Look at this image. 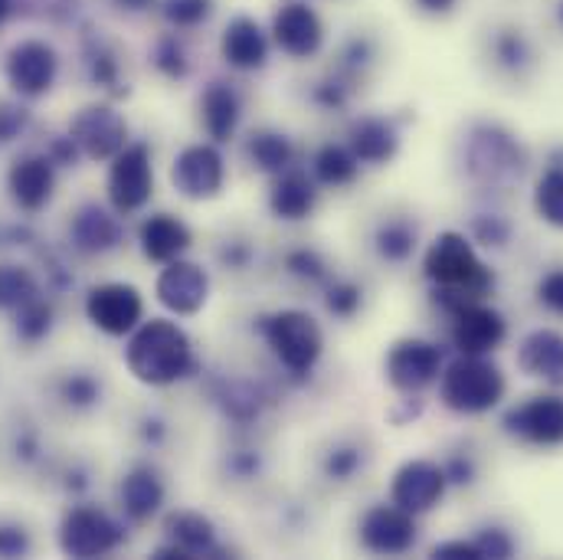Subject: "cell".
Segmentation results:
<instances>
[{
    "instance_id": "obj_1",
    "label": "cell",
    "mask_w": 563,
    "mask_h": 560,
    "mask_svg": "<svg viewBox=\"0 0 563 560\" xmlns=\"http://www.w3.org/2000/svg\"><path fill=\"white\" fill-rule=\"evenodd\" d=\"M422 276L432 282V301L445 315L465 301H482L495 285V273L478 260L475 243L459 230H445L429 243Z\"/></svg>"
},
{
    "instance_id": "obj_2",
    "label": "cell",
    "mask_w": 563,
    "mask_h": 560,
    "mask_svg": "<svg viewBox=\"0 0 563 560\" xmlns=\"http://www.w3.org/2000/svg\"><path fill=\"white\" fill-rule=\"evenodd\" d=\"M125 364L135 374V381L147 384V387H170V384L190 377L197 367L194 344H190L187 331L167 318L141 321L132 331Z\"/></svg>"
},
{
    "instance_id": "obj_3",
    "label": "cell",
    "mask_w": 563,
    "mask_h": 560,
    "mask_svg": "<svg viewBox=\"0 0 563 560\" xmlns=\"http://www.w3.org/2000/svg\"><path fill=\"white\" fill-rule=\"evenodd\" d=\"M528 171V151L505 125L478 122L465 139V174L485 190H508Z\"/></svg>"
},
{
    "instance_id": "obj_4",
    "label": "cell",
    "mask_w": 563,
    "mask_h": 560,
    "mask_svg": "<svg viewBox=\"0 0 563 560\" xmlns=\"http://www.w3.org/2000/svg\"><path fill=\"white\" fill-rule=\"evenodd\" d=\"M508 394L501 367L478 354H459L439 374V400L459 417H482L495 410Z\"/></svg>"
},
{
    "instance_id": "obj_5",
    "label": "cell",
    "mask_w": 563,
    "mask_h": 560,
    "mask_svg": "<svg viewBox=\"0 0 563 560\" xmlns=\"http://www.w3.org/2000/svg\"><path fill=\"white\" fill-rule=\"evenodd\" d=\"M256 325L273 358L288 371V377L295 381L311 377V371L318 367L324 354V331L314 321V315L301 308H279V311L263 315Z\"/></svg>"
},
{
    "instance_id": "obj_6",
    "label": "cell",
    "mask_w": 563,
    "mask_h": 560,
    "mask_svg": "<svg viewBox=\"0 0 563 560\" xmlns=\"http://www.w3.org/2000/svg\"><path fill=\"white\" fill-rule=\"evenodd\" d=\"M125 541V528L96 505L69 508L59 525V548L66 558L92 560L112 554Z\"/></svg>"
},
{
    "instance_id": "obj_7",
    "label": "cell",
    "mask_w": 563,
    "mask_h": 560,
    "mask_svg": "<svg viewBox=\"0 0 563 560\" xmlns=\"http://www.w3.org/2000/svg\"><path fill=\"white\" fill-rule=\"evenodd\" d=\"M442 367H445L442 348L426 338H400L384 361L387 384L407 397H417L429 384H435Z\"/></svg>"
},
{
    "instance_id": "obj_8",
    "label": "cell",
    "mask_w": 563,
    "mask_h": 560,
    "mask_svg": "<svg viewBox=\"0 0 563 560\" xmlns=\"http://www.w3.org/2000/svg\"><path fill=\"white\" fill-rule=\"evenodd\" d=\"M170 184L187 200H217L227 184V161L217 144H187L170 167Z\"/></svg>"
},
{
    "instance_id": "obj_9",
    "label": "cell",
    "mask_w": 563,
    "mask_h": 560,
    "mask_svg": "<svg viewBox=\"0 0 563 560\" xmlns=\"http://www.w3.org/2000/svg\"><path fill=\"white\" fill-rule=\"evenodd\" d=\"M508 338V321L498 308L482 301H465L449 315V341L459 354L488 358Z\"/></svg>"
},
{
    "instance_id": "obj_10",
    "label": "cell",
    "mask_w": 563,
    "mask_h": 560,
    "mask_svg": "<svg viewBox=\"0 0 563 560\" xmlns=\"http://www.w3.org/2000/svg\"><path fill=\"white\" fill-rule=\"evenodd\" d=\"M154 194V167L147 144H125L109 167V200L115 213H139Z\"/></svg>"
},
{
    "instance_id": "obj_11",
    "label": "cell",
    "mask_w": 563,
    "mask_h": 560,
    "mask_svg": "<svg viewBox=\"0 0 563 560\" xmlns=\"http://www.w3.org/2000/svg\"><path fill=\"white\" fill-rule=\"evenodd\" d=\"M417 515L390 505H371L361 518V545L380 558H400L417 548Z\"/></svg>"
},
{
    "instance_id": "obj_12",
    "label": "cell",
    "mask_w": 563,
    "mask_h": 560,
    "mask_svg": "<svg viewBox=\"0 0 563 560\" xmlns=\"http://www.w3.org/2000/svg\"><path fill=\"white\" fill-rule=\"evenodd\" d=\"M59 73V56L43 40H23L16 43L3 59V76L10 89L23 99H36L53 89Z\"/></svg>"
},
{
    "instance_id": "obj_13",
    "label": "cell",
    "mask_w": 563,
    "mask_h": 560,
    "mask_svg": "<svg viewBox=\"0 0 563 560\" xmlns=\"http://www.w3.org/2000/svg\"><path fill=\"white\" fill-rule=\"evenodd\" d=\"M505 432L541 449L563 446V397L561 394H538L505 414Z\"/></svg>"
},
{
    "instance_id": "obj_14",
    "label": "cell",
    "mask_w": 563,
    "mask_h": 560,
    "mask_svg": "<svg viewBox=\"0 0 563 560\" xmlns=\"http://www.w3.org/2000/svg\"><path fill=\"white\" fill-rule=\"evenodd\" d=\"M86 315L99 331H106L112 338H125L139 328L141 318H144V298L129 282H106V285H96L89 292Z\"/></svg>"
},
{
    "instance_id": "obj_15",
    "label": "cell",
    "mask_w": 563,
    "mask_h": 560,
    "mask_svg": "<svg viewBox=\"0 0 563 560\" xmlns=\"http://www.w3.org/2000/svg\"><path fill=\"white\" fill-rule=\"evenodd\" d=\"M69 139L89 161H112L129 144V122L112 106H89L73 119Z\"/></svg>"
},
{
    "instance_id": "obj_16",
    "label": "cell",
    "mask_w": 563,
    "mask_h": 560,
    "mask_svg": "<svg viewBox=\"0 0 563 560\" xmlns=\"http://www.w3.org/2000/svg\"><path fill=\"white\" fill-rule=\"evenodd\" d=\"M273 43L291 59H311L324 46V23L308 0H285L269 30Z\"/></svg>"
},
{
    "instance_id": "obj_17",
    "label": "cell",
    "mask_w": 563,
    "mask_h": 560,
    "mask_svg": "<svg viewBox=\"0 0 563 560\" xmlns=\"http://www.w3.org/2000/svg\"><path fill=\"white\" fill-rule=\"evenodd\" d=\"M445 472L439 462L432 459H410L404 462L397 472H394V482H390V502L410 515H426L432 512L442 498H445Z\"/></svg>"
},
{
    "instance_id": "obj_18",
    "label": "cell",
    "mask_w": 563,
    "mask_h": 560,
    "mask_svg": "<svg viewBox=\"0 0 563 560\" xmlns=\"http://www.w3.org/2000/svg\"><path fill=\"white\" fill-rule=\"evenodd\" d=\"M154 295H157V301L167 311H174L180 318H190L210 298V276H207L203 266H197V263L180 256V260L164 263V270L157 276V285H154Z\"/></svg>"
},
{
    "instance_id": "obj_19",
    "label": "cell",
    "mask_w": 563,
    "mask_h": 560,
    "mask_svg": "<svg viewBox=\"0 0 563 560\" xmlns=\"http://www.w3.org/2000/svg\"><path fill=\"white\" fill-rule=\"evenodd\" d=\"M269 50H273V36L263 30L260 20L240 13L227 23L223 36H220V53L227 59L230 69L236 73H260L269 63Z\"/></svg>"
},
{
    "instance_id": "obj_20",
    "label": "cell",
    "mask_w": 563,
    "mask_h": 560,
    "mask_svg": "<svg viewBox=\"0 0 563 560\" xmlns=\"http://www.w3.org/2000/svg\"><path fill=\"white\" fill-rule=\"evenodd\" d=\"M53 187H56V171H53V157L46 154H23L7 171V190L13 204L26 213H40L49 204Z\"/></svg>"
},
{
    "instance_id": "obj_21",
    "label": "cell",
    "mask_w": 563,
    "mask_h": 560,
    "mask_svg": "<svg viewBox=\"0 0 563 560\" xmlns=\"http://www.w3.org/2000/svg\"><path fill=\"white\" fill-rule=\"evenodd\" d=\"M318 207V180L301 167H288L269 184V213L282 223H301Z\"/></svg>"
},
{
    "instance_id": "obj_22",
    "label": "cell",
    "mask_w": 563,
    "mask_h": 560,
    "mask_svg": "<svg viewBox=\"0 0 563 560\" xmlns=\"http://www.w3.org/2000/svg\"><path fill=\"white\" fill-rule=\"evenodd\" d=\"M200 122L207 139H213V144L236 139V129L243 122V99L236 92L233 83H210L200 96Z\"/></svg>"
},
{
    "instance_id": "obj_23",
    "label": "cell",
    "mask_w": 563,
    "mask_h": 560,
    "mask_svg": "<svg viewBox=\"0 0 563 560\" xmlns=\"http://www.w3.org/2000/svg\"><path fill=\"white\" fill-rule=\"evenodd\" d=\"M347 147L361 164L384 167L400 154V132L390 119L384 116H364L351 125L347 132Z\"/></svg>"
},
{
    "instance_id": "obj_24",
    "label": "cell",
    "mask_w": 563,
    "mask_h": 560,
    "mask_svg": "<svg viewBox=\"0 0 563 560\" xmlns=\"http://www.w3.org/2000/svg\"><path fill=\"white\" fill-rule=\"evenodd\" d=\"M518 367L551 387H563V334L554 328H538L525 334L518 348Z\"/></svg>"
},
{
    "instance_id": "obj_25",
    "label": "cell",
    "mask_w": 563,
    "mask_h": 560,
    "mask_svg": "<svg viewBox=\"0 0 563 560\" xmlns=\"http://www.w3.org/2000/svg\"><path fill=\"white\" fill-rule=\"evenodd\" d=\"M167 541L184 551V558H220L227 554L217 538V525L200 512H170L164 518Z\"/></svg>"
},
{
    "instance_id": "obj_26",
    "label": "cell",
    "mask_w": 563,
    "mask_h": 560,
    "mask_svg": "<svg viewBox=\"0 0 563 560\" xmlns=\"http://www.w3.org/2000/svg\"><path fill=\"white\" fill-rule=\"evenodd\" d=\"M141 253L151 260V263H170V260H180L190 243H194V233L184 220L170 217V213H154L141 223Z\"/></svg>"
},
{
    "instance_id": "obj_27",
    "label": "cell",
    "mask_w": 563,
    "mask_h": 560,
    "mask_svg": "<svg viewBox=\"0 0 563 560\" xmlns=\"http://www.w3.org/2000/svg\"><path fill=\"white\" fill-rule=\"evenodd\" d=\"M73 243L82 253H109L122 243V223L109 210L89 204L73 220Z\"/></svg>"
},
{
    "instance_id": "obj_28",
    "label": "cell",
    "mask_w": 563,
    "mask_h": 560,
    "mask_svg": "<svg viewBox=\"0 0 563 560\" xmlns=\"http://www.w3.org/2000/svg\"><path fill=\"white\" fill-rule=\"evenodd\" d=\"M164 482L151 465H139L122 482V508L132 521H147L164 505Z\"/></svg>"
},
{
    "instance_id": "obj_29",
    "label": "cell",
    "mask_w": 563,
    "mask_h": 560,
    "mask_svg": "<svg viewBox=\"0 0 563 560\" xmlns=\"http://www.w3.org/2000/svg\"><path fill=\"white\" fill-rule=\"evenodd\" d=\"M246 161L260 171V174H269L276 177L282 171L295 167V144L288 135H282L276 129H256L250 132L246 139Z\"/></svg>"
},
{
    "instance_id": "obj_30",
    "label": "cell",
    "mask_w": 563,
    "mask_h": 560,
    "mask_svg": "<svg viewBox=\"0 0 563 560\" xmlns=\"http://www.w3.org/2000/svg\"><path fill=\"white\" fill-rule=\"evenodd\" d=\"M417 246H420V230L407 217H387L374 230V253L390 266H404L407 260H413Z\"/></svg>"
},
{
    "instance_id": "obj_31",
    "label": "cell",
    "mask_w": 563,
    "mask_h": 560,
    "mask_svg": "<svg viewBox=\"0 0 563 560\" xmlns=\"http://www.w3.org/2000/svg\"><path fill=\"white\" fill-rule=\"evenodd\" d=\"M213 400L230 420L240 422V426L260 420V414L266 407V394L250 381H220L213 387Z\"/></svg>"
},
{
    "instance_id": "obj_32",
    "label": "cell",
    "mask_w": 563,
    "mask_h": 560,
    "mask_svg": "<svg viewBox=\"0 0 563 560\" xmlns=\"http://www.w3.org/2000/svg\"><path fill=\"white\" fill-rule=\"evenodd\" d=\"M361 174V161L347 144H321L311 157V177L321 187H351Z\"/></svg>"
},
{
    "instance_id": "obj_33",
    "label": "cell",
    "mask_w": 563,
    "mask_h": 560,
    "mask_svg": "<svg viewBox=\"0 0 563 560\" xmlns=\"http://www.w3.org/2000/svg\"><path fill=\"white\" fill-rule=\"evenodd\" d=\"M492 56H495V66L511 76H525L534 63V50L518 26H505L492 36Z\"/></svg>"
},
{
    "instance_id": "obj_34",
    "label": "cell",
    "mask_w": 563,
    "mask_h": 560,
    "mask_svg": "<svg viewBox=\"0 0 563 560\" xmlns=\"http://www.w3.org/2000/svg\"><path fill=\"white\" fill-rule=\"evenodd\" d=\"M534 210L538 217L554 227L563 230V167H548L541 177H538V187H534Z\"/></svg>"
},
{
    "instance_id": "obj_35",
    "label": "cell",
    "mask_w": 563,
    "mask_h": 560,
    "mask_svg": "<svg viewBox=\"0 0 563 560\" xmlns=\"http://www.w3.org/2000/svg\"><path fill=\"white\" fill-rule=\"evenodd\" d=\"M33 298H40V285L30 270L0 266V311H20Z\"/></svg>"
},
{
    "instance_id": "obj_36",
    "label": "cell",
    "mask_w": 563,
    "mask_h": 560,
    "mask_svg": "<svg viewBox=\"0 0 563 560\" xmlns=\"http://www.w3.org/2000/svg\"><path fill=\"white\" fill-rule=\"evenodd\" d=\"M361 469H364V449L357 442H334L321 459V472L328 482H351Z\"/></svg>"
},
{
    "instance_id": "obj_37",
    "label": "cell",
    "mask_w": 563,
    "mask_h": 560,
    "mask_svg": "<svg viewBox=\"0 0 563 560\" xmlns=\"http://www.w3.org/2000/svg\"><path fill=\"white\" fill-rule=\"evenodd\" d=\"M354 83L357 79H351V76H344V73H331V76H324L321 83H314V89H311V102L321 109V112H344L347 106H351V99H354Z\"/></svg>"
},
{
    "instance_id": "obj_38",
    "label": "cell",
    "mask_w": 563,
    "mask_h": 560,
    "mask_svg": "<svg viewBox=\"0 0 563 560\" xmlns=\"http://www.w3.org/2000/svg\"><path fill=\"white\" fill-rule=\"evenodd\" d=\"M364 305V288L351 279H328L324 282V308L341 318V321H351Z\"/></svg>"
},
{
    "instance_id": "obj_39",
    "label": "cell",
    "mask_w": 563,
    "mask_h": 560,
    "mask_svg": "<svg viewBox=\"0 0 563 560\" xmlns=\"http://www.w3.org/2000/svg\"><path fill=\"white\" fill-rule=\"evenodd\" d=\"M285 273L295 276V279L308 282V285H324L331 279V270H328V260L311 250V246H298V250H288L285 253Z\"/></svg>"
},
{
    "instance_id": "obj_40",
    "label": "cell",
    "mask_w": 563,
    "mask_h": 560,
    "mask_svg": "<svg viewBox=\"0 0 563 560\" xmlns=\"http://www.w3.org/2000/svg\"><path fill=\"white\" fill-rule=\"evenodd\" d=\"M213 0H164L161 13L174 30H197L213 17Z\"/></svg>"
},
{
    "instance_id": "obj_41",
    "label": "cell",
    "mask_w": 563,
    "mask_h": 560,
    "mask_svg": "<svg viewBox=\"0 0 563 560\" xmlns=\"http://www.w3.org/2000/svg\"><path fill=\"white\" fill-rule=\"evenodd\" d=\"M374 59H377V43L367 33H354L351 40H344V46L338 53V73L357 79Z\"/></svg>"
},
{
    "instance_id": "obj_42",
    "label": "cell",
    "mask_w": 563,
    "mask_h": 560,
    "mask_svg": "<svg viewBox=\"0 0 563 560\" xmlns=\"http://www.w3.org/2000/svg\"><path fill=\"white\" fill-rule=\"evenodd\" d=\"M468 240L485 250H505L511 243V223L498 213H478L468 220Z\"/></svg>"
},
{
    "instance_id": "obj_43",
    "label": "cell",
    "mask_w": 563,
    "mask_h": 560,
    "mask_svg": "<svg viewBox=\"0 0 563 560\" xmlns=\"http://www.w3.org/2000/svg\"><path fill=\"white\" fill-rule=\"evenodd\" d=\"M49 328H53V308L43 298H33L16 311V334L23 341L36 344L49 334Z\"/></svg>"
},
{
    "instance_id": "obj_44",
    "label": "cell",
    "mask_w": 563,
    "mask_h": 560,
    "mask_svg": "<svg viewBox=\"0 0 563 560\" xmlns=\"http://www.w3.org/2000/svg\"><path fill=\"white\" fill-rule=\"evenodd\" d=\"M154 66H157V73L161 76H167V79H184L187 76V69H190V59H187V50H184V43L174 36V33H167V36H161L157 40V46H154Z\"/></svg>"
},
{
    "instance_id": "obj_45",
    "label": "cell",
    "mask_w": 563,
    "mask_h": 560,
    "mask_svg": "<svg viewBox=\"0 0 563 560\" xmlns=\"http://www.w3.org/2000/svg\"><path fill=\"white\" fill-rule=\"evenodd\" d=\"M86 66H89V76H92L96 86H106V89L119 86V63H115V56L99 40H89V46H86Z\"/></svg>"
},
{
    "instance_id": "obj_46",
    "label": "cell",
    "mask_w": 563,
    "mask_h": 560,
    "mask_svg": "<svg viewBox=\"0 0 563 560\" xmlns=\"http://www.w3.org/2000/svg\"><path fill=\"white\" fill-rule=\"evenodd\" d=\"M475 548H478V554L482 560H508L515 558V538L501 528V525H488V528H482L475 538Z\"/></svg>"
},
{
    "instance_id": "obj_47",
    "label": "cell",
    "mask_w": 563,
    "mask_h": 560,
    "mask_svg": "<svg viewBox=\"0 0 563 560\" xmlns=\"http://www.w3.org/2000/svg\"><path fill=\"white\" fill-rule=\"evenodd\" d=\"M59 397L69 404V407H92V404H99V397H102V391H99V384H96V377H89V374H73V377H66L63 384H59Z\"/></svg>"
},
{
    "instance_id": "obj_48",
    "label": "cell",
    "mask_w": 563,
    "mask_h": 560,
    "mask_svg": "<svg viewBox=\"0 0 563 560\" xmlns=\"http://www.w3.org/2000/svg\"><path fill=\"white\" fill-rule=\"evenodd\" d=\"M442 472H445V482L459 485V488H465V485H472L478 479V465H475V459L468 452H452L442 462Z\"/></svg>"
},
{
    "instance_id": "obj_49",
    "label": "cell",
    "mask_w": 563,
    "mask_h": 560,
    "mask_svg": "<svg viewBox=\"0 0 563 560\" xmlns=\"http://www.w3.org/2000/svg\"><path fill=\"white\" fill-rule=\"evenodd\" d=\"M26 122H30V112L20 102L0 99V144L20 139V132L26 129Z\"/></svg>"
},
{
    "instance_id": "obj_50",
    "label": "cell",
    "mask_w": 563,
    "mask_h": 560,
    "mask_svg": "<svg viewBox=\"0 0 563 560\" xmlns=\"http://www.w3.org/2000/svg\"><path fill=\"white\" fill-rule=\"evenodd\" d=\"M227 469H230V475H233L236 482H250V479H256V475L263 472V455H260L256 449H236V452L230 455Z\"/></svg>"
},
{
    "instance_id": "obj_51",
    "label": "cell",
    "mask_w": 563,
    "mask_h": 560,
    "mask_svg": "<svg viewBox=\"0 0 563 560\" xmlns=\"http://www.w3.org/2000/svg\"><path fill=\"white\" fill-rule=\"evenodd\" d=\"M538 301L548 311L563 315V270H554V273L541 276V282H538Z\"/></svg>"
},
{
    "instance_id": "obj_52",
    "label": "cell",
    "mask_w": 563,
    "mask_h": 560,
    "mask_svg": "<svg viewBox=\"0 0 563 560\" xmlns=\"http://www.w3.org/2000/svg\"><path fill=\"white\" fill-rule=\"evenodd\" d=\"M253 260H256V250H253L250 243H243V240H230V243L220 250V263H223L227 270H233V273L250 270Z\"/></svg>"
},
{
    "instance_id": "obj_53",
    "label": "cell",
    "mask_w": 563,
    "mask_h": 560,
    "mask_svg": "<svg viewBox=\"0 0 563 560\" xmlns=\"http://www.w3.org/2000/svg\"><path fill=\"white\" fill-rule=\"evenodd\" d=\"M429 558H435V560H482V554H478L475 541H465V538H459V541H442V545H435V548L429 551Z\"/></svg>"
},
{
    "instance_id": "obj_54",
    "label": "cell",
    "mask_w": 563,
    "mask_h": 560,
    "mask_svg": "<svg viewBox=\"0 0 563 560\" xmlns=\"http://www.w3.org/2000/svg\"><path fill=\"white\" fill-rule=\"evenodd\" d=\"M30 551V538L23 528H0V558H23Z\"/></svg>"
},
{
    "instance_id": "obj_55",
    "label": "cell",
    "mask_w": 563,
    "mask_h": 560,
    "mask_svg": "<svg viewBox=\"0 0 563 560\" xmlns=\"http://www.w3.org/2000/svg\"><path fill=\"white\" fill-rule=\"evenodd\" d=\"M459 0H417L422 13H432V17H442V13H452Z\"/></svg>"
},
{
    "instance_id": "obj_56",
    "label": "cell",
    "mask_w": 563,
    "mask_h": 560,
    "mask_svg": "<svg viewBox=\"0 0 563 560\" xmlns=\"http://www.w3.org/2000/svg\"><path fill=\"white\" fill-rule=\"evenodd\" d=\"M144 436H147V439H154V442H161V439H164V422L147 420L144 422Z\"/></svg>"
},
{
    "instance_id": "obj_57",
    "label": "cell",
    "mask_w": 563,
    "mask_h": 560,
    "mask_svg": "<svg viewBox=\"0 0 563 560\" xmlns=\"http://www.w3.org/2000/svg\"><path fill=\"white\" fill-rule=\"evenodd\" d=\"M115 3H119L122 10H132V13H139V10H147L154 0H115Z\"/></svg>"
},
{
    "instance_id": "obj_58",
    "label": "cell",
    "mask_w": 563,
    "mask_h": 560,
    "mask_svg": "<svg viewBox=\"0 0 563 560\" xmlns=\"http://www.w3.org/2000/svg\"><path fill=\"white\" fill-rule=\"evenodd\" d=\"M10 10H13V0H0V23L10 17Z\"/></svg>"
},
{
    "instance_id": "obj_59",
    "label": "cell",
    "mask_w": 563,
    "mask_h": 560,
    "mask_svg": "<svg viewBox=\"0 0 563 560\" xmlns=\"http://www.w3.org/2000/svg\"><path fill=\"white\" fill-rule=\"evenodd\" d=\"M558 23H561V26H563V0H561V3H558Z\"/></svg>"
}]
</instances>
